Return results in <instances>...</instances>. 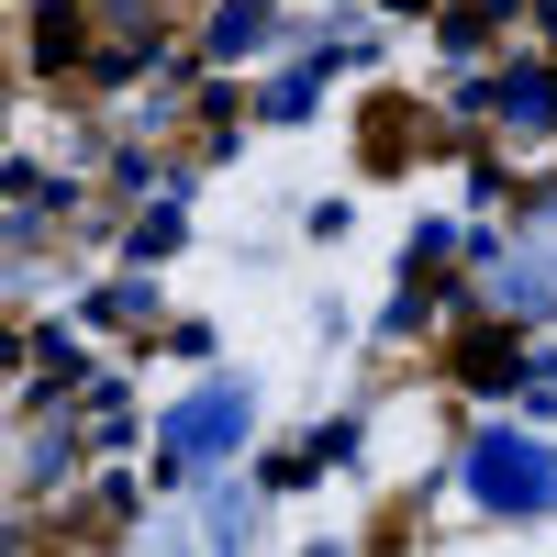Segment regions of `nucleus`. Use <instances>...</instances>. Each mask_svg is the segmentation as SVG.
Returning <instances> with one entry per match:
<instances>
[{
	"label": "nucleus",
	"instance_id": "f257e3e1",
	"mask_svg": "<svg viewBox=\"0 0 557 557\" xmlns=\"http://www.w3.org/2000/svg\"><path fill=\"white\" fill-rule=\"evenodd\" d=\"M469 491H480V502H546L557 469H546L535 446H480V457H469Z\"/></svg>",
	"mask_w": 557,
	"mask_h": 557
}]
</instances>
